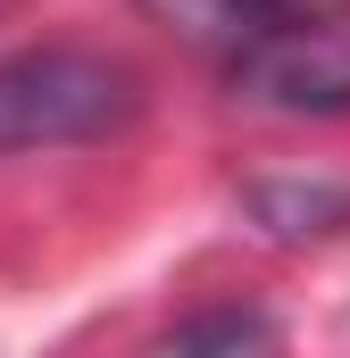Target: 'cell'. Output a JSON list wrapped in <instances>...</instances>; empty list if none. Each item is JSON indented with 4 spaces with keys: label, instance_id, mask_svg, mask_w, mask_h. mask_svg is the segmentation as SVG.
<instances>
[{
    "label": "cell",
    "instance_id": "cell-1",
    "mask_svg": "<svg viewBox=\"0 0 350 358\" xmlns=\"http://www.w3.org/2000/svg\"><path fill=\"white\" fill-rule=\"evenodd\" d=\"M142 108V76L84 42H42L0 59V159L8 150H59L100 142Z\"/></svg>",
    "mask_w": 350,
    "mask_h": 358
},
{
    "label": "cell",
    "instance_id": "cell-2",
    "mask_svg": "<svg viewBox=\"0 0 350 358\" xmlns=\"http://www.w3.org/2000/svg\"><path fill=\"white\" fill-rule=\"evenodd\" d=\"M234 92L267 117H350V0H300L259 42H242Z\"/></svg>",
    "mask_w": 350,
    "mask_h": 358
},
{
    "label": "cell",
    "instance_id": "cell-3",
    "mask_svg": "<svg viewBox=\"0 0 350 358\" xmlns=\"http://www.w3.org/2000/svg\"><path fill=\"white\" fill-rule=\"evenodd\" d=\"M150 25H167L175 42H192V50H242V42H259L275 17H292L300 0H134Z\"/></svg>",
    "mask_w": 350,
    "mask_h": 358
},
{
    "label": "cell",
    "instance_id": "cell-4",
    "mask_svg": "<svg viewBox=\"0 0 350 358\" xmlns=\"http://www.w3.org/2000/svg\"><path fill=\"white\" fill-rule=\"evenodd\" d=\"M175 358H284V334H275L267 308L225 300V308H200V317L175 334Z\"/></svg>",
    "mask_w": 350,
    "mask_h": 358
},
{
    "label": "cell",
    "instance_id": "cell-5",
    "mask_svg": "<svg viewBox=\"0 0 350 358\" xmlns=\"http://www.w3.org/2000/svg\"><path fill=\"white\" fill-rule=\"evenodd\" d=\"M251 208H259V225H275V234L300 242V234H326V225L342 217V192H334V183H309V192H300V183H259Z\"/></svg>",
    "mask_w": 350,
    "mask_h": 358
},
{
    "label": "cell",
    "instance_id": "cell-6",
    "mask_svg": "<svg viewBox=\"0 0 350 358\" xmlns=\"http://www.w3.org/2000/svg\"><path fill=\"white\" fill-rule=\"evenodd\" d=\"M0 8H8V0H0Z\"/></svg>",
    "mask_w": 350,
    "mask_h": 358
}]
</instances>
